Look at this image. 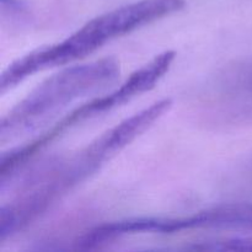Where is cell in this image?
I'll return each mask as SVG.
<instances>
[{"mask_svg":"<svg viewBox=\"0 0 252 252\" xmlns=\"http://www.w3.org/2000/svg\"><path fill=\"white\" fill-rule=\"evenodd\" d=\"M170 98L157 101L117 123L71 157L48 165L25 184L24 191L7 203L15 226L26 228L64 194L93 176L107 161L149 129L171 108Z\"/></svg>","mask_w":252,"mask_h":252,"instance_id":"cell-1","label":"cell"},{"mask_svg":"<svg viewBox=\"0 0 252 252\" xmlns=\"http://www.w3.org/2000/svg\"><path fill=\"white\" fill-rule=\"evenodd\" d=\"M185 4V0H138L96 16L63 41L34 49L10 64L0 78V93L38 71L85 58L117 37L180 11Z\"/></svg>","mask_w":252,"mask_h":252,"instance_id":"cell-2","label":"cell"},{"mask_svg":"<svg viewBox=\"0 0 252 252\" xmlns=\"http://www.w3.org/2000/svg\"><path fill=\"white\" fill-rule=\"evenodd\" d=\"M120 73L117 59L107 57L49 76L1 118L0 143L12 142L43 127L74 101L115 84Z\"/></svg>","mask_w":252,"mask_h":252,"instance_id":"cell-3","label":"cell"},{"mask_svg":"<svg viewBox=\"0 0 252 252\" xmlns=\"http://www.w3.org/2000/svg\"><path fill=\"white\" fill-rule=\"evenodd\" d=\"M175 58H176V53L174 51H166L158 54L152 61L133 71L115 90L110 91L103 96L93 98L89 102L83 103L32 142L22 147L15 148L9 153H4L0 160L1 185L11 181L16 172L21 170L27 161H30L34 155L42 152L44 148L48 147L51 143L58 139L76 125H80L95 116L102 115L107 111L120 107L123 103L134 98L135 96L152 90L169 71Z\"/></svg>","mask_w":252,"mask_h":252,"instance_id":"cell-4","label":"cell"},{"mask_svg":"<svg viewBox=\"0 0 252 252\" xmlns=\"http://www.w3.org/2000/svg\"><path fill=\"white\" fill-rule=\"evenodd\" d=\"M194 229L252 230V203L220 204L189 217H142L106 223L86 231L78 240V248L89 250L107 241L132 234H174Z\"/></svg>","mask_w":252,"mask_h":252,"instance_id":"cell-5","label":"cell"},{"mask_svg":"<svg viewBox=\"0 0 252 252\" xmlns=\"http://www.w3.org/2000/svg\"><path fill=\"white\" fill-rule=\"evenodd\" d=\"M185 250L192 251H252V236H236V238L217 239L193 243L185 248Z\"/></svg>","mask_w":252,"mask_h":252,"instance_id":"cell-6","label":"cell"}]
</instances>
